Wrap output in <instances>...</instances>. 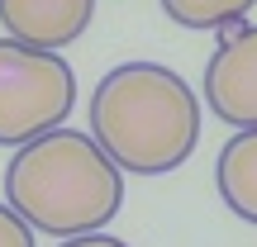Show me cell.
<instances>
[{
  "mask_svg": "<svg viewBox=\"0 0 257 247\" xmlns=\"http://www.w3.org/2000/svg\"><path fill=\"white\" fill-rule=\"evenodd\" d=\"M0 247H38L34 242V223L15 209V204H0Z\"/></svg>",
  "mask_w": 257,
  "mask_h": 247,
  "instance_id": "ba28073f",
  "label": "cell"
},
{
  "mask_svg": "<svg viewBox=\"0 0 257 247\" xmlns=\"http://www.w3.org/2000/svg\"><path fill=\"white\" fill-rule=\"evenodd\" d=\"M5 200L48 238L95 233L124 209V166L81 128H48L5 166Z\"/></svg>",
  "mask_w": 257,
  "mask_h": 247,
  "instance_id": "7a4b0ae2",
  "label": "cell"
},
{
  "mask_svg": "<svg viewBox=\"0 0 257 247\" xmlns=\"http://www.w3.org/2000/svg\"><path fill=\"white\" fill-rule=\"evenodd\" d=\"M214 185H219V200L243 223H257V128H238L219 147Z\"/></svg>",
  "mask_w": 257,
  "mask_h": 247,
  "instance_id": "8992f818",
  "label": "cell"
},
{
  "mask_svg": "<svg viewBox=\"0 0 257 247\" xmlns=\"http://www.w3.org/2000/svg\"><path fill=\"white\" fill-rule=\"evenodd\" d=\"M76 105V72L53 48L0 38V147H24L62 128Z\"/></svg>",
  "mask_w": 257,
  "mask_h": 247,
  "instance_id": "3957f363",
  "label": "cell"
},
{
  "mask_svg": "<svg viewBox=\"0 0 257 247\" xmlns=\"http://www.w3.org/2000/svg\"><path fill=\"white\" fill-rule=\"evenodd\" d=\"M91 138L134 176H167L200 143V100L162 62H119L91 91Z\"/></svg>",
  "mask_w": 257,
  "mask_h": 247,
  "instance_id": "6da1fadb",
  "label": "cell"
},
{
  "mask_svg": "<svg viewBox=\"0 0 257 247\" xmlns=\"http://www.w3.org/2000/svg\"><path fill=\"white\" fill-rule=\"evenodd\" d=\"M219 48L205 62V105L229 128H257V24L219 29Z\"/></svg>",
  "mask_w": 257,
  "mask_h": 247,
  "instance_id": "277c9868",
  "label": "cell"
},
{
  "mask_svg": "<svg viewBox=\"0 0 257 247\" xmlns=\"http://www.w3.org/2000/svg\"><path fill=\"white\" fill-rule=\"evenodd\" d=\"M95 0H0V24L29 48H72L91 29Z\"/></svg>",
  "mask_w": 257,
  "mask_h": 247,
  "instance_id": "5b68a950",
  "label": "cell"
},
{
  "mask_svg": "<svg viewBox=\"0 0 257 247\" xmlns=\"http://www.w3.org/2000/svg\"><path fill=\"white\" fill-rule=\"evenodd\" d=\"M257 0H162V15L181 29H229L243 24V15H252Z\"/></svg>",
  "mask_w": 257,
  "mask_h": 247,
  "instance_id": "52a82bcc",
  "label": "cell"
},
{
  "mask_svg": "<svg viewBox=\"0 0 257 247\" xmlns=\"http://www.w3.org/2000/svg\"><path fill=\"white\" fill-rule=\"evenodd\" d=\"M57 247H128V242H119V238H110V233H76V238H62Z\"/></svg>",
  "mask_w": 257,
  "mask_h": 247,
  "instance_id": "9c48e42d",
  "label": "cell"
}]
</instances>
